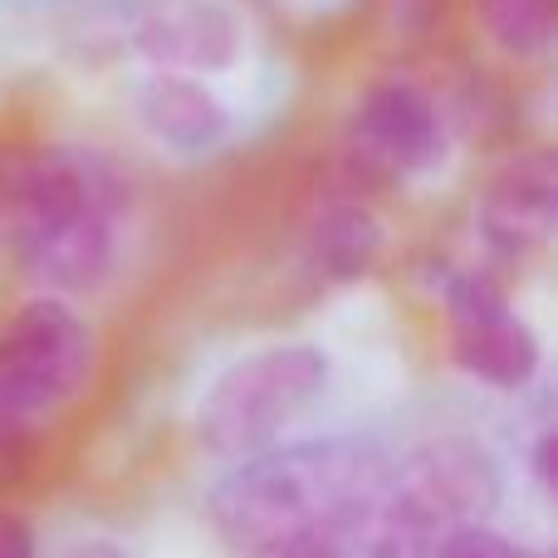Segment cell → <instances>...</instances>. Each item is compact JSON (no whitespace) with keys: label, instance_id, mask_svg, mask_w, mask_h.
<instances>
[{"label":"cell","instance_id":"277c9868","mask_svg":"<svg viewBox=\"0 0 558 558\" xmlns=\"http://www.w3.org/2000/svg\"><path fill=\"white\" fill-rule=\"evenodd\" d=\"M333 383V357L318 343L289 338L241 353L211 377L196 402V441L221 461L275 446Z\"/></svg>","mask_w":558,"mask_h":558},{"label":"cell","instance_id":"ba28073f","mask_svg":"<svg viewBox=\"0 0 558 558\" xmlns=\"http://www.w3.org/2000/svg\"><path fill=\"white\" fill-rule=\"evenodd\" d=\"M558 226V167L554 153H514L490 172L475 196V235L500 260H534L549 251Z\"/></svg>","mask_w":558,"mask_h":558},{"label":"cell","instance_id":"8992f818","mask_svg":"<svg viewBox=\"0 0 558 558\" xmlns=\"http://www.w3.org/2000/svg\"><path fill=\"white\" fill-rule=\"evenodd\" d=\"M446 348L461 377L490 392H524L544 367V343L534 324L505 299L485 270H451L441 279Z\"/></svg>","mask_w":558,"mask_h":558},{"label":"cell","instance_id":"3957f363","mask_svg":"<svg viewBox=\"0 0 558 558\" xmlns=\"http://www.w3.org/2000/svg\"><path fill=\"white\" fill-rule=\"evenodd\" d=\"M500 505V471L471 436H432L402 465H387L373 510L357 524L363 558H432L446 534L490 524Z\"/></svg>","mask_w":558,"mask_h":558},{"label":"cell","instance_id":"30bf717a","mask_svg":"<svg viewBox=\"0 0 558 558\" xmlns=\"http://www.w3.org/2000/svg\"><path fill=\"white\" fill-rule=\"evenodd\" d=\"M137 123L147 128L157 147L177 157H206L231 137V108L221 104L202 74H177L157 69L137 88Z\"/></svg>","mask_w":558,"mask_h":558},{"label":"cell","instance_id":"2e32d148","mask_svg":"<svg viewBox=\"0 0 558 558\" xmlns=\"http://www.w3.org/2000/svg\"><path fill=\"white\" fill-rule=\"evenodd\" d=\"M530 465H534V481H539V490L549 495L554 490V432L544 426L539 436H534V446H530Z\"/></svg>","mask_w":558,"mask_h":558},{"label":"cell","instance_id":"e0dca14e","mask_svg":"<svg viewBox=\"0 0 558 558\" xmlns=\"http://www.w3.org/2000/svg\"><path fill=\"white\" fill-rule=\"evenodd\" d=\"M64 558H128L118 544H108V539H84V544H74Z\"/></svg>","mask_w":558,"mask_h":558},{"label":"cell","instance_id":"5bb4252c","mask_svg":"<svg viewBox=\"0 0 558 558\" xmlns=\"http://www.w3.org/2000/svg\"><path fill=\"white\" fill-rule=\"evenodd\" d=\"M357 534V530H353ZM353 534H328V539H304V544H284L275 554H260V558H363Z\"/></svg>","mask_w":558,"mask_h":558},{"label":"cell","instance_id":"9c48e42d","mask_svg":"<svg viewBox=\"0 0 558 558\" xmlns=\"http://www.w3.org/2000/svg\"><path fill=\"white\" fill-rule=\"evenodd\" d=\"M137 49L157 69L177 74H221L241 54V20L221 0H167L143 20Z\"/></svg>","mask_w":558,"mask_h":558},{"label":"cell","instance_id":"7a4b0ae2","mask_svg":"<svg viewBox=\"0 0 558 558\" xmlns=\"http://www.w3.org/2000/svg\"><path fill=\"white\" fill-rule=\"evenodd\" d=\"M387 481V456L353 436L265 446L235 461L206 500L216 534L235 554L260 558L284 544L353 534Z\"/></svg>","mask_w":558,"mask_h":558},{"label":"cell","instance_id":"4fadbf2b","mask_svg":"<svg viewBox=\"0 0 558 558\" xmlns=\"http://www.w3.org/2000/svg\"><path fill=\"white\" fill-rule=\"evenodd\" d=\"M432 558H544V554L530 549V544L505 539V534H495L490 524H465V530L446 534Z\"/></svg>","mask_w":558,"mask_h":558},{"label":"cell","instance_id":"6da1fadb","mask_svg":"<svg viewBox=\"0 0 558 558\" xmlns=\"http://www.w3.org/2000/svg\"><path fill=\"white\" fill-rule=\"evenodd\" d=\"M0 221L45 294H98L133 235V182L108 153L39 143L0 157Z\"/></svg>","mask_w":558,"mask_h":558},{"label":"cell","instance_id":"7c38bea8","mask_svg":"<svg viewBox=\"0 0 558 558\" xmlns=\"http://www.w3.org/2000/svg\"><path fill=\"white\" fill-rule=\"evenodd\" d=\"M475 20L510 59H539L554 45V0H475Z\"/></svg>","mask_w":558,"mask_h":558},{"label":"cell","instance_id":"5b68a950","mask_svg":"<svg viewBox=\"0 0 558 558\" xmlns=\"http://www.w3.org/2000/svg\"><path fill=\"white\" fill-rule=\"evenodd\" d=\"M98 373V338L64 294H45L0 324V412L39 426L74 407Z\"/></svg>","mask_w":558,"mask_h":558},{"label":"cell","instance_id":"9a60e30c","mask_svg":"<svg viewBox=\"0 0 558 558\" xmlns=\"http://www.w3.org/2000/svg\"><path fill=\"white\" fill-rule=\"evenodd\" d=\"M0 558H39L35 524L15 510H0Z\"/></svg>","mask_w":558,"mask_h":558},{"label":"cell","instance_id":"52a82bcc","mask_svg":"<svg viewBox=\"0 0 558 558\" xmlns=\"http://www.w3.org/2000/svg\"><path fill=\"white\" fill-rule=\"evenodd\" d=\"M348 157L377 182H422L451 153V128L432 88L412 78H383L363 88L348 113Z\"/></svg>","mask_w":558,"mask_h":558},{"label":"cell","instance_id":"8fae6325","mask_svg":"<svg viewBox=\"0 0 558 558\" xmlns=\"http://www.w3.org/2000/svg\"><path fill=\"white\" fill-rule=\"evenodd\" d=\"M383 251H387L383 221L357 202L324 206V211L314 216V226H308V241H304L308 265H314L324 279H338V284L363 279L377 260H383Z\"/></svg>","mask_w":558,"mask_h":558}]
</instances>
